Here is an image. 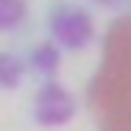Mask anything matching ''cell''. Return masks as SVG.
Segmentation results:
<instances>
[{"instance_id": "cell-1", "label": "cell", "mask_w": 131, "mask_h": 131, "mask_svg": "<svg viewBox=\"0 0 131 131\" xmlns=\"http://www.w3.org/2000/svg\"><path fill=\"white\" fill-rule=\"evenodd\" d=\"M86 106L99 131H131V16L115 19L102 38Z\"/></svg>"}]
</instances>
